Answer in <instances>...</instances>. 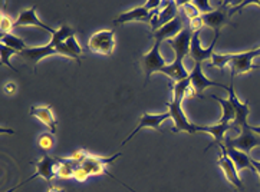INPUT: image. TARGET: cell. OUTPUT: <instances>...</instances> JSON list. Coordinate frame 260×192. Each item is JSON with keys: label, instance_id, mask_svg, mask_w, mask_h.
I'll return each mask as SVG.
<instances>
[{"label": "cell", "instance_id": "6da1fadb", "mask_svg": "<svg viewBox=\"0 0 260 192\" xmlns=\"http://www.w3.org/2000/svg\"><path fill=\"white\" fill-rule=\"evenodd\" d=\"M190 78H187L184 81L174 82L171 85L173 89V100H170L166 103L167 110L171 115V119L174 121V132H187V134H197V125L191 124L187 117H185L184 110H183V99L185 95L190 92Z\"/></svg>", "mask_w": 260, "mask_h": 192}, {"label": "cell", "instance_id": "7a4b0ae2", "mask_svg": "<svg viewBox=\"0 0 260 192\" xmlns=\"http://www.w3.org/2000/svg\"><path fill=\"white\" fill-rule=\"evenodd\" d=\"M260 56V46L254 48L253 50L249 52H243V53H232V55H221V53H213L211 56V65L216 67H223L230 63L232 67V81L235 79L236 75H243L247 73L256 66H253V59Z\"/></svg>", "mask_w": 260, "mask_h": 192}, {"label": "cell", "instance_id": "3957f363", "mask_svg": "<svg viewBox=\"0 0 260 192\" xmlns=\"http://www.w3.org/2000/svg\"><path fill=\"white\" fill-rule=\"evenodd\" d=\"M233 15H235V8H232L229 3H221L213 12L202 15V22L203 25L209 26L214 30V37L218 39V34L221 32V29L229 25Z\"/></svg>", "mask_w": 260, "mask_h": 192}, {"label": "cell", "instance_id": "277c9868", "mask_svg": "<svg viewBox=\"0 0 260 192\" xmlns=\"http://www.w3.org/2000/svg\"><path fill=\"white\" fill-rule=\"evenodd\" d=\"M224 146L226 148H235V149L243 150V152H250L252 149L260 148V135L253 132L249 124L242 126L240 135L236 138H226L224 139Z\"/></svg>", "mask_w": 260, "mask_h": 192}, {"label": "cell", "instance_id": "5b68a950", "mask_svg": "<svg viewBox=\"0 0 260 192\" xmlns=\"http://www.w3.org/2000/svg\"><path fill=\"white\" fill-rule=\"evenodd\" d=\"M159 46H161V42H154L151 49L140 59L141 67L145 73V84L150 81V76L152 73H159L164 67L167 66L166 59L162 58V55L159 53Z\"/></svg>", "mask_w": 260, "mask_h": 192}, {"label": "cell", "instance_id": "8992f818", "mask_svg": "<svg viewBox=\"0 0 260 192\" xmlns=\"http://www.w3.org/2000/svg\"><path fill=\"white\" fill-rule=\"evenodd\" d=\"M88 48L93 53L109 56L115 49V36L112 30H100L93 33L88 42Z\"/></svg>", "mask_w": 260, "mask_h": 192}, {"label": "cell", "instance_id": "52a82bcc", "mask_svg": "<svg viewBox=\"0 0 260 192\" xmlns=\"http://www.w3.org/2000/svg\"><path fill=\"white\" fill-rule=\"evenodd\" d=\"M218 149H220V153H218V167L221 168V171L226 175V179L230 182V185H233L239 192H243V182H242V179L239 176V172L236 169L233 161L230 159L229 153H227L224 143H220L218 145Z\"/></svg>", "mask_w": 260, "mask_h": 192}, {"label": "cell", "instance_id": "ba28073f", "mask_svg": "<svg viewBox=\"0 0 260 192\" xmlns=\"http://www.w3.org/2000/svg\"><path fill=\"white\" fill-rule=\"evenodd\" d=\"M190 85L193 86L194 95L197 98H203L202 93L204 92V89H207L210 86H216V88H221V89H226L229 92L230 86H226L223 84H218V82H214L209 79L207 76L203 73V67L200 63H194L193 70L190 72Z\"/></svg>", "mask_w": 260, "mask_h": 192}, {"label": "cell", "instance_id": "9c48e42d", "mask_svg": "<svg viewBox=\"0 0 260 192\" xmlns=\"http://www.w3.org/2000/svg\"><path fill=\"white\" fill-rule=\"evenodd\" d=\"M167 119H171V115H170L168 110L162 112V113H148V112H144L143 115L140 117V121H138L137 128H135L131 134L126 136V139L122 142V145H125L126 142H129L135 135L138 134L141 129H144V128L155 129V131H158L159 132V131H161V124H162L164 121H167Z\"/></svg>", "mask_w": 260, "mask_h": 192}, {"label": "cell", "instance_id": "30bf717a", "mask_svg": "<svg viewBox=\"0 0 260 192\" xmlns=\"http://www.w3.org/2000/svg\"><path fill=\"white\" fill-rule=\"evenodd\" d=\"M32 164L36 168V172L30 178L23 181L22 184L17 185V186H22V185H25L26 182L32 181L35 178H42L46 182H51L52 179L56 176V167H58V159L56 158H52L49 155H43L38 162H32Z\"/></svg>", "mask_w": 260, "mask_h": 192}, {"label": "cell", "instance_id": "8fae6325", "mask_svg": "<svg viewBox=\"0 0 260 192\" xmlns=\"http://www.w3.org/2000/svg\"><path fill=\"white\" fill-rule=\"evenodd\" d=\"M196 33L190 26L187 25L181 30V33L176 36L174 39H170L167 43L171 46V49L174 50L177 60H184L187 55H190V48H191V41H193V34Z\"/></svg>", "mask_w": 260, "mask_h": 192}, {"label": "cell", "instance_id": "7c38bea8", "mask_svg": "<svg viewBox=\"0 0 260 192\" xmlns=\"http://www.w3.org/2000/svg\"><path fill=\"white\" fill-rule=\"evenodd\" d=\"M121 157V153H117L114 157H109V158H102V157H95L88 153V157L85 158V161L81 164V167L84 168L85 171L91 175H101V174H107L108 175V171L105 169L107 165L115 162L118 158Z\"/></svg>", "mask_w": 260, "mask_h": 192}, {"label": "cell", "instance_id": "4fadbf2b", "mask_svg": "<svg viewBox=\"0 0 260 192\" xmlns=\"http://www.w3.org/2000/svg\"><path fill=\"white\" fill-rule=\"evenodd\" d=\"M185 26L183 25L181 17L177 16L174 20L168 22L167 25H164L162 27H159L157 30L151 32V37L154 42H167L170 39H174L176 36L181 33V30L184 29Z\"/></svg>", "mask_w": 260, "mask_h": 192}, {"label": "cell", "instance_id": "5bb4252c", "mask_svg": "<svg viewBox=\"0 0 260 192\" xmlns=\"http://www.w3.org/2000/svg\"><path fill=\"white\" fill-rule=\"evenodd\" d=\"M22 26H35V27H39V29H42V30L51 34L56 32V29H52L48 25H45L42 20L38 17V15H36V5L19 13L17 19L13 22V27H22Z\"/></svg>", "mask_w": 260, "mask_h": 192}, {"label": "cell", "instance_id": "9a60e30c", "mask_svg": "<svg viewBox=\"0 0 260 192\" xmlns=\"http://www.w3.org/2000/svg\"><path fill=\"white\" fill-rule=\"evenodd\" d=\"M157 10H158V9H157ZM154 15H155V10L151 12V10H148V9L145 8V5H144V6H138V8L131 9L129 12L121 13V15L114 20V25H124L126 22H138V20L151 25Z\"/></svg>", "mask_w": 260, "mask_h": 192}, {"label": "cell", "instance_id": "2e32d148", "mask_svg": "<svg viewBox=\"0 0 260 192\" xmlns=\"http://www.w3.org/2000/svg\"><path fill=\"white\" fill-rule=\"evenodd\" d=\"M177 12H178V5L177 3H174V2H166V3H162L161 8L158 10H155V15L152 17V32L159 29V27H162L164 25H167L168 22L174 20L178 16Z\"/></svg>", "mask_w": 260, "mask_h": 192}, {"label": "cell", "instance_id": "e0dca14e", "mask_svg": "<svg viewBox=\"0 0 260 192\" xmlns=\"http://www.w3.org/2000/svg\"><path fill=\"white\" fill-rule=\"evenodd\" d=\"M22 58L25 59L26 63H29L30 66H36L42 59H45L46 56H51V55H58V50H56V46H53L51 43L45 45V46H36V48H27L23 52L19 53Z\"/></svg>", "mask_w": 260, "mask_h": 192}, {"label": "cell", "instance_id": "ac0fdd59", "mask_svg": "<svg viewBox=\"0 0 260 192\" xmlns=\"http://www.w3.org/2000/svg\"><path fill=\"white\" fill-rule=\"evenodd\" d=\"M217 42V37L213 39V42L210 45L207 49L202 48V43H200V30L196 32L193 34V41H191V48H190V55L194 59V63H200L203 65V62L206 60H211V56L214 53V46Z\"/></svg>", "mask_w": 260, "mask_h": 192}, {"label": "cell", "instance_id": "d6986e66", "mask_svg": "<svg viewBox=\"0 0 260 192\" xmlns=\"http://www.w3.org/2000/svg\"><path fill=\"white\" fill-rule=\"evenodd\" d=\"M230 128H232L230 124H223V122H217L214 125H197V132H204V134H210L213 136V141L210 142L206 150L210 149L211 146H216V145L218 146L220 143H224L227 131H230Z\"/></svg>", "mask_w": 260, "mask_h": 192}, {"label": "cell", "instance_id": "ffe728a7", "mask_svg": "<svg viewBox=\"0 0 260 192\" xmlns=\"http://www.w3.org/2000/svg\"><path fill=\"white\" fill-rule=\"evenodd\" d=\"M229 93H230V99L233 102L236 108V119H235V126H239L242 129V126H244L247 124V117L250 113V109H249V105L246 102H242V100L237 98V95L235 92V86H233V82H230V89H229Z\"/></svg>", "mask_w": 260, "mask_h": 192}, {"label": "cell", "instance_id": "44dd1931", "mask_svg": "<svg viewBox=\"0 0 260 192\" xmlns=\"http://www.w3.org/2000/svg\"><path fill=\"white\" fill-rule=\"evenodd\" d=\"M30 115L38 118L43 125L49 129L51 134L56 132V119L53 117L51 106H32L30 108Z\"/></svg>", "mask_w": 260, "mask_h": 192}, {"label": "cell", "instance_id": "7402d4cb", "mask_svg": "<svg viewBox=\"0 0 260 192\" xmlns=\"http://www.w3.org/2000/svg\"><path fill=\"white\" fill-rule=\"evenodd\" d=\"M56 50H58V55L72 58L78 65H81V59L79 58H81V53H82V48L79 46V43L76 42L75 34L71 36L67 42L58 45V46H56Z\"/></svg>", "mask_w": 260, "mask_h": 192}, {"label": "cell", "instance_id": "603a6c76", "mask_svg": "<svg viewBox=\"0 0 260 192\" xmlns=\"http://www.w3.org/2000/svg\"><path fill=\"white\" fill-rule=\"evenodd\" d=\"M159 73L167 75L174 82H180V81L190 78V72L184 66V60H177V59H174V62H171L170 65L164 67Z\"/></svg>", "mask_w": 260, "mask_h": 192}, {"label": "cell", "instance_id": "cb8c5ba5", "mask_svg": "<svg viewBox=\"0 0 260 192\" xmlns=\"http://www.w3.org/2000/svg\"><path fill=\"white\" fill-rule=\"evenodd\" d=\"M226 150L227 153H229V157H230V159L233 161L237 172H239V171H243V169H250L253 172H256V171H254V167L252 165V158H250L246 152L235 149V148H226Z\"/></svg>", "mask_w": 260, "mask_h": 192}, {"label": "cell", "instance_id": "d4e9b609", "mask_svg": "<svg viewBox=\"0 0 260 192\" xmlns=\"http://www.w3.org/2000/svg\"><path fill=\"white\" fill-rule=\"evenodd\" d=\"M214 100H217L221 106V118L218 122H223V124H232L235 122L236 119V108L233 105L232 99H221V98H217V96H211Z\"/></svg>", "mask_w": 260, "mask_h": 192}, {"label": "cell", "instance_id": "484cf974", "mask_svg": "<svg viewBox=\"0 0 260 192\" xmlns=\"http://www.w3.org/2000/svg\"><path fill=\"white\" fill-rule=\"evenodd\" d=\"M0 43H2V45H6L8 48L13 49L15 52H17V53H20V52H23V50L29 48L20 37H17V36H15V34L12 33L3 34L2 39H0Z\"/></svg>", "mask_w": 260, "mask_h": 192}, {"label": "cell", "instance_id": "4316f807", "mask_svg": "<svg viewBox=\"0 0 260 192\" xmlns=\"http://www.w3.org/2000/svg\"><path fill=\"white\" fill-rule=\"evenodd\" d=\"M75 34V32H74V29H71L69 26L67 25H62L59 29H56V32L52 34L51 37V45H53V46H58V45H60V43L67 42L68 39L71 37V36H74Z\"/></svg>", "mask_w": 260, "mask_h": 192}, {"label": "cell", "instance_id": "83f0119b", "mask_svg": "<svg viewBox=\"0 0 260 192\" xmlns=\"http://www.w3.org/2000/svg\"><path fill=\"white\" fill-rule=\"evenodd\" d=\"M0 53H2V60H0V65H3V66H9L12 70H15V72H19L16 67L12 65V62H10V58L13 56V55H19L17 52H15L13 49H10L8 48L6 45H2L0 43Z\"/></svg>", "mask_w": 260, "mask_h": 192}, {"label": "cell", "instance_id": "f1b7e54d", "mask_svg": "<svg viewBox=\"0 0 260 192\" xmlns=\"http://www.w3.org/2000/svg\"><path fill=\"white\" fill-rule=\"evenodd\" d=\"M38 146L42 150H52L55 148V138H53V134H43L39 136L38 139Z\"/></svg>", "mask_w": 260, "mask_h": 192}, {"label": "cell", "instance_id": "f546056e", "mask_svg": "<svg viewBox=\"0 0 260 192\" xmlns=\"http://www.w3.org/2000/svg\"><path fill=\"white\" fill-rule=\"evenodd\" d=\"M194 6L197 8V10L202 13V15H204V13H210V12H213L214 9L210 6L209 2H206V0H194V2H191Z\"/></svg>", "mask_w": 260, "mask_h": 192}, {"label": "cell", "instance_id": "4dcf8cb0", "mask_svg": "<svg viewBox=\"0 0 260 192\" xmlns=\"http://www.w3.org/2000/svg\"><path fill=\"white\" fill-rule=\"evenodd\" d=\"M0 29H2V32L3 34H6L9 30H12L13 29V22H12V19L6 15H2V19H0Z\"/></svg>", "mask_w": 260, "mask_h": 192}, {"label": "cell", "instance_id": "1f68e13d", "mask_svg": "<svg viewBox=\"0 0 260 192\" xmlns=\"http://www.w3.org/2000/svg\"><path fill=\"white\" fill-rule=\"evenodd\" d=\"M74 178H75L76 181H79V182H85V181H86V179L89 178V174H88V172L85 171L84 168L79 165V167L75 168V172H74Z\"/></svg>", "mask_w": 260, "mask_h": 192}, {"label": "cell", "instance_id": "d6a6232c", "mask_svg": "<svg viewBox=\"0 0 260 192\" xmlns=\"http://www.w3.org/2000/svg\"><path fill=\"white\" fill-rule=\"evenodd\" d=\"M17 91V86L13 82H9V84H6V86H5V92L9 93V95H13V93H16Z\"/></svg>", "mask_w": 260, "mask_h": 192}, {"label": "cell", "instance_id": "836d02e7", "mask_svg": "<svg viewBox=\"0 0 260 192\" xmlns=\"http://www.w3.org/2000/svg\"><path fill=\"white\" fill-rule=\"evenodd\" d=\"M252 165L254 167V171H256V174L260 176V161L252 158Z\"/></svg>", "mask_w": 260, "mask_h": 192}, {"label": "cell", "instance_id": "e575fe53", "mask_svg": "<svg viewBox=\"0 0 260 192\" xmlns=\"http://www.w3.org/2000/svg\"><path fill=\"white\" fill-rule=\"evenodd\" d=\"M48 192H67L63 188H56V186H52V185H49V189H48Z\"/></svg>", "mask_w": 260, "mask_h": 192}, {"label": "cell", "instance_id": "d590c367", "mask_svg": "<svg viewBox=\"0 0 260 192\" xmlns=\"http://www.w3.org/2000/svg\"><path fill=\"white\" fill-rule=\"evenodd\" d=\"M121 185H124V186H125L126 189H129V191H131V192H137V191H135V189H133V188H129L128 185H125V184H121Z\"/></svg>", "mask_w": 260, "mask_h": 192}, {"label": "cell", "instance_id": "8d00e7d4", "mask_svg": "<svg viewBox=\"0 0 260 192\" xmlns=\"http://www.w3.org/2000/svg\"><path fill=\"white\" fill-rule=\"evenodd\" d=\"M259 149H260V148H259Z\"/></svg>", "mask_w": 260, "mask_h": 192}]
</instances>
